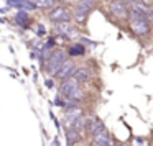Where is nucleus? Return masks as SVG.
Here are the masks:
<instances>
[{"mask_svg": "<svg viewBox=\"0 0 153 146\" xmlns=\"http://www.w3.org/2000/svg\"><path fill=\"white\" fill-rule=\"evenodd\" d=\"M128 27L132 30L133 35L137 36H146L152 31V23L148 21L146 17H142V15H135V13H128Z\"/></svg>", "mask_w": 153, "mask_h": 146, "instance_id": "f257e3e1", "label": "nucleus"}, {"mask_svg": "<svg viewBox=\"0 0 153 146\" xmlns=\"http://www.w3.org/2000/svg\"><path fill=\"white\" fill-rule=\"evenodd\" d=\"M59 94L66 99H73V100H79L81 99V89H79V80L76 77H69L64 79L59 86Z\"/></svg>", "mask_w": 153, "mask_h": 146, "instance_id": "f03ea898", "label": "nucleus"}, {"mask_svg": "<svg viewBox=\"0 0 153 146\" xmlns=\"http://www.w3.org/2000/svg\"><path fill=\"white\" fill-rule=\"evenodd\" d=\"M94 8V0H77L76 7L73 10V18L76 23L84 25L87 20V15L91 13V10Z\"/></svg>", "mask_w": 153, "mask_h": 146, "instance_id": "7ed1b4c3", "label": "nucleus"}, {"mask_svg": "<svg viewBox=\"0 0 153 146\" xmlns=\"http://www.w3.org/2000/svg\"><path fill=\"white\" fill-rule=\"evenodd\" d=\"M64 61H66V53H64L63 49H56V51L51 53V56L48 58V61L45 63V69H46V72L50 74V76H56Z\"/></svg>", "mask_w": 153, "mask_h": 146, "instance_id": "20e7f679", "label": "nucleus"}, {"mask_svg": "<svg viewBox=\"0 0 153 146\" xmlns=\"http://www.w3.org/2000/svg\"><path fill=\"white\" fill-rule=\"evenodd\" d=\"M48 18L54 23H59V21H71L73 20V12L68 5L59 4V5H54L53 8L50 10L48 13Z\"/></svg>", "mask_w": 153, "mask_h": 146, "instance_id": "39448f33", "label": "nucleus"}, {"mask_svg": "<svg viewBox=\"0 0 153 146\" xmlns=\"http://www.w3.org/2000/svg\"><path fill=\"white\" fill-rule=\"evenodd\" d=\"M109 12L117 20H128V5L122 0H109Z\"/></svg>", "mask_w": 153, "mask_h": 146, "instance_id": "423d86ee", "label": "nucleus"}, {"mask_svg": "<svg viewBox=\"0 0 153 146\" xmlns=\"http://www.w3.org/2000/svg\"><path fill=\"white\" fill-rule=\"evenodd\" d=\"M54 31H56L59 36H64V38H76L77 36V30L69 23V21L54 23Z\"/></svg>", "mask_w": 153, "mask_h": 146, "instance_id": "0eeeda50", "label": "nucleus"}, {"mask_svg": "<svg viewBox=\"0 0 153 146\" xmlns=\"http://www.w3.org/2000/svg\"><path fill=\"white\" fill-rule=\"evenodd\" d=\"M74 71H76V64H74V61L66 59V61L63 63V66H61V69L58 71L56 77H58V79H61V80L69 79V77L74 76Z\"/></svg>", "mask_w": 153, "mask_h": 146, "instance_id": "6e6552de", "label": "nucleus"}, {"mask_svg": "<svg viewBox=\"0 0 153 146\" xmlns=\"http://www.w3.org/2000/svg\"><path fill=\"white\" fill-rule=\"evenodd\" d=\"M92 141L96 146H115V143H114V139L110 138V135L107 133V130L92 135Z\"/></svg>", "mask_w": 153, "mask_h": 146, "instance_id": "1a4fd4ad", "label": "nucleus"}, {"mask_svg": "<svg viewBox=\"0 0 153 146\" xmlns=\"http://www.w3.org/2000/svg\"><path fill=\"white\" fill-rule=\"evenodd\" d=\"M8 5L17 10H27V12H33V10H38L36 7L33 5L31 0H7Z\"/></svg>", "mask_w": 153, "mask_h": 146, "instance_id": "9d476101", "label": "nucleus"}, {"mask_svg": "<svg viewBox=\"0 0 153 146\" xmlns=\"http://www.w3.org/2000/svg\"><path fill=\"white\" fill-rule=\"evenodd\" d=\"M79 117H82V108H81V107L74 105V107H69V108H66V115H64V118H66L68 126L73 125V122H74V120H77Z\"/></svg>", "mask_w": 153, "mask_h": 146, "instance_id": "9b49d317", "label": "nucleus"}, {"mask_svg": "<svg viewBox=\"0 0 153 146\" xmlns=\"http://www.w3.org/2000/svg\"><path fill=\"white\" fill-rule=\"evenodd\" d=\"M81 139V131H77L76 128L69 126L66 130V141H68V146H74L77 141Z\"/></svg>", "mask_w": 153, "mask_h": 146, "instance_id": "f8f14e48", "label": "nucleus"}, {"mask_svg": "<svg viewBox=\"0 0 153 146\" xmlns=\"http://www.w3.org/2000/svg\"><path fill=\"white\" fill-rule=\"evenodd\" d=\"M15 21H17V25H20V27L27 28L30 27V15H28L27 10H18L17 13H15Z\"/></svg>", "mask_w": 153, "mask_h": 146, "instance_id": "ddd939ff", "label": "nucleus"}, {"mask_svg": "<svg viewBox=\"0 0 153 146\" xmlns=\"http://www.w3.org/2000/svg\"><path fill=\"white\" fill-rule=\"evenodd\" d=\"M79 82H87V80H91V77H92V74H91L89 69H86V67H76V71H74V76Z\"/></svg>", "mask_w": 153, "mask_h": 146, "instance_id": "4468645a", "label": "nucleus"}, {"mask_svg": "<svg viewBox=\"0 0 153 146\" xmlns=\"http://www.w3.org/2000/svg\"><path fill=\"white\" fill-rule=\"evenodd\" d=\"M68 53H69V56H82V54H86V46L81 43H76L69 48Z\"/></svg>", "mask_w": 153, "mask_h": 146, "instance_id": "2eb2a0df", "label": "nucleus"}, {"mask_svg": "<svg viewBox=\"0 0 153 146\" xmlns=\"http://www.w3.org/2000/svg\"><path fill=\"white\" fill-rule=\"evenodd\" d=\"M36 8H53L58 0H31Z\"/></svg>", "mask_w": 153, "mask_h": 146, "instance_id": "dca6fc26", "label": "nucleus"}, {"mask_svg": "<svg viewBox=\"0 0 153 146\" xmlns=\"http://www.w3.org/2000/svg\"><path fill=\"white\" fill-rule=\"evenodd\" d=\"M71 126H73V128H76L77 131H81V130H86V118H84V117H79L77 120H74Z\"/></svg>", "mask_w": 153, "mask_h": 146, "instance_id": "f3484780", "label": "nucleus"}, {"mask_svg": "<svg viewBox=\"0 0 153 146\" xmlns=\"http://www.w3.org/2000/svg\"><path fill=\"white\" fill-rule=\"evenodd\" d=\"M146 18H148V21L152 23V27H153V8H150V12H148V15H146Z\"/></svg>", "mask_w": 153, "mask_h": 146, "instance_id": "a211bd4d", "label": "nucleus"}, {"mask_svg": "<svg viewBox=\"0 0 153 146\" xmlns=\"http://www.w3.org/2000/svg\"><path fill=\"white\" fill-rule=\"evenodd\" d=\"M59 4H64V5H68V4H73V2H77V0H58Z\"/></svg>", "mask_w": 153, "mask_h": 146, "instance_id": "6ab92c4d", "label": "nucleus"}, {"mask_svg": "<svg viewBox=\"0 0 153 146\" xmlns=\"http://www.w3.org/2000/svg\"><path fill=\"white\" fill-rule=\"evenodd\" d=\"M46 86L48 87H53V80H46Z\"/></svg>", "mask_w": 153, "mask_h": 146, "instance_id": "aec40b11", "label": "nucleus"}, {"mask_svg": "<svg viewBox=\"0 0 153 146\" xmlns=\"http://www.w3.org/2000/svg\"><path fill=\"white\" fill-rule=\"evenodd\" d=\"M122 2H125V4H127V5H128V4H132L133 0H122Z\"/></svg>", "mask_w": 153, "mask_h": 146, "instance_id": "412c9836", "label": "nucleus"}]
</instances>
